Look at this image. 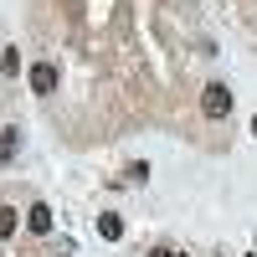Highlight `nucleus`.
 <instances>
[{
	"instance_id": "7",
	"label": "nucleus",
	"mask_w": 257,
	"mask_h": 257,
	"mask_svg": "<svg viewBox=\"0 0 257 257\" xmlns=\"http://www.w3.org/2000/svg\"><path fill=\"white\" fill-rule=\"evenodd\" d=\"M0 72H6V77H16V72H21V52H16V47L0 57Z\"/></svg>"
},
{
	"instance_id": "3",
	"label": "nucleus",
	"mask_w": 257,
	"mask_h": 257,
	"mask_svg": "<svg viewBox=\"0 0 257 257\" xmlns=\"http://www.w3.org/2000/svg\"><path fill=\"white\" fill-rule=\"evenodd\" d=\"M26 226L36 231V237H47V231H52V206H47V201H36V206L26 211Z\"/></svg>"
},
{
	"instance_id": "8",
	"label": "nucleus",
	"mask_w": 257,
	"mask_h": 257,
	"mask_svg": "<svg viewBox=\"0 0 257 257\" xmlns=\"http://www.w3.org/2000/svg\"><path fill=\"white\" fill-rule=\"evenodd\" d=\"M149 257H175V252H165V247H155V252H149Z\"/></svg>"
},
{
	"instance_id": "5",
	"label": "nucleus",
	"mask_w": 257,
	"mask_h": 257,
	"mask_svg": "<svg viewBox=\"0 0 257 257\" xmlns=\"http://www.w3.org/2000/svg\"><path fill=\"white\" fill-rule=\"evenodd\" d=\"M98 237H103V242H118V237H123V221L103 211V216H98Z\"/></svg>"
},
{
	"instance_id": "1",
	"label": "nucleus",
	"mask_w": 257,
	"mask_h": 257,
	"mask_svg": "<svg viewBox=\"0 0 257 257\" xmlns=\"http://www.w3.org/2000/svg\"><path fill=\"white\" fill-rule=\"evenodd\" d=\"M201 113L206 118H226L231 113V88H226V82H206V88H201Z\"/></svg>"
},
{
	"instance_id": "6",
	"label": "nucleus",
	"mask_w": 257,
	"mask_h": 257,
	"mask_svg": "<svg viewBox=\"0 0 257 257\" xmlns=\"http://www.w3.org/2000/svg\"><path fill=\"white\" fill-rule=\"evenodd\" d=\"M16 139H21V128H6V134H0V160L16 155Z\"/></svg>"
},
{
	"instance_id": "4",
	"label": "nucleus",
	"mask_w": 257,
	"mask_h": 257,
	"mask_svg": "<svg viewBox=\"0 0 257 257\" xmlns=\"http://www.w3.org/2000/svg\"><path fill=\"white\" fill-rule=\"evenodd\" d=\"M21 231V216H16V206H0V242H11Z\"/></svg>"
},
{
	"instance_id": "2",
	"label": "nucleus",
	"mask_w": 257,
	"mask_h": 257,
	"mask_svg": "<svg viewBox=\"0 0 257 257\" xmlns=\"http://www.w3.org/2000/svg\"><path fill=\"white\" fill-rule=\"evenodd\" d=\"M31 93H41V98L57 93V67H52V62H36V67H31Z\"/></svg>"
}]
</instances>
